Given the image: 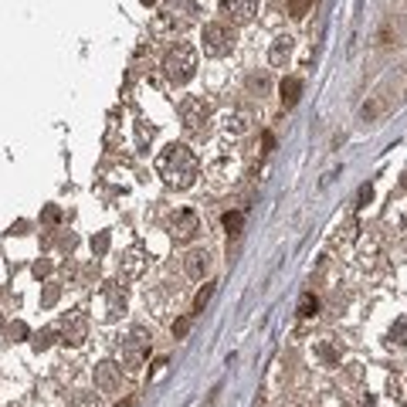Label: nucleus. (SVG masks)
I'll use <instances>...</instances> for the list:
<instances>
[{
	"label": "nucleus",
	"instance_id": "f257e3e1",
	"mask_svg": "<svg viewBox=\"0 0 407 407\" xmlns=\"http://www.w3.org/2000/svg\"><path fill=\"white\" fill-rule=\"evenodd\" d=\"M157 173L163 177L167 187H177V190H187L197 173H201V163L194 157V150L184 146V143H170L163 153L157 157Z\"/></svg>",
	"mask_w": 407,
	"mask_h": 407
},
{
	"label": "nucleus",
	"instance_id": "f03ea898",
	"mask_svg": "<svg viewBox=\"0 0 407 407\" xmlns=\"http://www.w3.org/2000/svg\"><path fill=\"white\" fill-rule=\"evenodd\" d=\"M197 72V51L194 45H173L163 58V75L173 82V85H187Z\"/></svg>",
	"mask_w": 407,
	"mask_h": 407
},
{
	"label": "nucleus",
	"instance_id": "7ed1b4c3",
	"mask_svg": "<svg viewBox=\"0 0 407 407\" xmlns=\"http://www.w3.org/2000/svg\"><path fill=\"white\" fill-rule=\"evenodd\" d=\"M201 45H203V55L224 58V55L235 48V31H231L228 24H221V21H211V24H203Z\"/></svg>",
	"mask_w": 407,
	"mask_h": 407
},
{
	"label": "nucleus",
	"instance_id": "20e7f679",
	"mask_svg": "<svg viewBox=\"0 0 407 407\" xmlns=\"http://www.w3.org/2000/svg\"><path fill=\"white\" fill-rule=\"evenodd\" d=\"M146 357H150V333L143 326H133L129 336L123 340V363L129 370H140Z\"/></svg>",
	"mask_w": 407,
	"mask_h": 407
},
{
	"label": "nucleus",
	"instance_id": "39448f33",
	"mask_svg": "<svg viewBox=\"0 0 407 407\" xmlns=\"http://www.w3.org/2000/svg\"><path fill=\"white\" fill-rule=\"evenodd\" d=\"M180 119H184V129L187 133H203V126L211 119V106L197 99V95H187L184 102H180Z\"/></svg>",
	"mask_w": 407,
	"mask_h": 407
},
{
	"label": "nucleus",
	"instance_id": "423d86ee",
	"mask_svg": "<svg viewBox=\"0 0 407 407\" xmlns=\"http://www.w3.org/2000/svg\"><path fill=\"white\" fill-rule=\"evenodd\" d=\"M201 231V218L194 214V211H177L170 218V235L177 241H190V238Z\"/></svg>",
	"mask_w": 407,
	"mask_h": 407
},
{
	"label": "nucleus",
	"instance_id": "0eeeda50",
	"mask_svg": "<svg viewBox=\"0 0 407 407\" xmlns=\"http://www.w3.org/2000/svg\"><path fill=\"white\" fill-rule=\"evenodd\" d=\"M85 336H89V319H85L82 309H72V313L65 316V343L82 346L85 343Z\"/></svg>",
	"mask_w": 407,
	"mask_h": 407
},
{
	"label": "nucleus",
	"instance_id": "6e6552de",
	"mask_svg": "<svg viewBox=\"0 0 407 407\" xmlns=\"http://www.w3.org/2000/svg\"><path fill=\"white\" fill-rule=\"evenodd\" d=\"M119 377H123V367H116V363H99L95 367V391L102 394H112L116 387H119Z\"/></svg>",
	"mask_w": 407,
	"mask_h": 407
},
{
	"label": "nucleus",
	"instance_id": "1a4fd4ad",
	"mask_svg": "<svg viewBox=\"0 0 407 407\" xmlns=\"http://www.w3.org/2000/svg\"><path fill=\"white\" fill-rule=\"evenodd\" d=\"M258 4H262V0H221V7L235 17V21H251V17L258 14Z\"/></svg>",
	"mask_w": 407,
	"mask_h": 407
},
{
	"label": "nucleus",
	"instance_id": "9d476101",
	"mask_svg": "<svg viewBox=\"0 0 407 407\" xmlns=\"http://www.w3.org/2000/svg\"><path fill=\"white\" fill-rule=\"evenodd\" d=\"M143 265H146V248H143V245H133V248L123 255V272L129 279H140Z\"/></svg>",
	"mask_w": 407,
	"mask_h": 407
},
{
	"label": "nucleus",
	"instance_id": "9b49d317",
	"mask_svg": "<svg viewBox=\"0 0 407 407\" xmlns=\"http://www.w3.org/2000/svg\"><path fill=\"white\" fill-rule=\"evenodd\" d=\"M184 268H187V275H190V279H203V275L211 272V255H207L203 248L190 251V255H187V262H184Z\"/></svg>",
	"mask_w": 407,
	"mask_h": 407
},
{
	"label": "nucleus",
	"instance_id": "f8f14e48",
	"mask_svg": "<svg viewBox=\"0 0 407 407\" xmlns=\"http://www.w3.org/2000/svg\"><path fill=\"white\" fill-rule=\"evenodd\" d=\"M126 313V292H123V285H109L106 289V316L109 319H116V316H123Z\"/></svg>",
	"mask_w": 407,
	"mask_h": 407
},
{
	"label": "nucleus",
	"instance_id": "ddd939ff",
	"mask_svg": "<svg viewBox=\"0 0 407 407\" xmlns=\"http://www.w3.org/2000/svg\"><path fill=\"white\" fill-rule=\"evenodd\" d=\"M299 95H302V82H299V79H285L282 82V106H285V109H292V106H296Z\"/></svg>",
	"mask_w": 407,
	"mask_h": 407
},
{
	"label": "nucleus",
	"instance_id": "4468645a",
	"mask_svg": "<svg viewBox=\"0 0 407 407\" xmlns=\"http://www.w3.org/2000/svg\"><path fill=\"white\" fill-rule=\"evenodd\" d=\"M289 55H292V38H279L275 45H272V65H285L289 62Z\"/></svg>",
	"mask_w": 407,
	"mask_h": 407
},
{
	"label": "nucleus",
	"instance_id": "2eb2a0df",
	"mask_svg": "<svg viewBox=\"0 0 407 407\" xmlns=\"http://www.w3.org/2000/svg\"><path fill=\"white\" fill-rule=\"evenodd\" d=\"M224 129H228V133H235V136H241V133L248 129V112H235V116H228Z\"/></svg>",
	"mask_w": 407,
	"mask_h": 407
},
{
	"label": "nucleus",
	"instance_id": "dca6fc26",
	"mask_svg": "<svg viewBox=\"0 0 407 407\" xmlns=\"http://www.w3.org/2000/svg\"><path fill=\"white\" fill-rule=\"evenodd\" d=\"M241 224H245V214L241 211H231V214H224V231L235 238V235H241Z\"/></svg>",
	"mask_w": 407,
	"mask_h": 407
},
{
	"label": "nucleus",
	"instance_id": "f3484780",
	"mask_svg": "<svg viewBox=\"0 0 407 407\" xmlns=\"http://www.w3.org/2000/svg\"><path fill=\"white\" fill-rule=\"evenodd\" d=\"M316 309H319V299H316V296L306 292V296L299 299V316H306V319H309V316H316Z\"/></svg>",
	"mask_w": 407,
	"mask_h": 407
},
{
	"label": "nucleus",
	"instance_id": "a211bd4d",
	"mask_svg": "<svg viewBox=\"0 0 407 407\" xmlns=\"http://www.w3.org/2000/svg\"><path fill=\"white\" fill-rule=\"evenodd\" d=\"M55 336H58V329H41V333L34 336V350H48V346L55 343Z\"/></svg>",
	"mask_w": 407,
	"mask_h": 407
},
{
	"label": "nucleus",
	"instance_id": "6ab92c4d",
	"mask_svg": "<svg viewBox=\"0 0 407 407\" xmlns=\"http://www.w3.org/2000/svg\"><path fill=\"white\" fill-rule=\"evenodd\" d=\"M72 407H102V401H99V394H75V401H72Z\"/></svg>",
	"mask_w": 407,
	"mask_h": 407
},
{
	"label": "nucleus",
	"instance_id": "aec40b11",
	"mask_svg": "<svg viewBox=\"0 0 407 407\" xmlns=\"http://www.w3.org/2000/svg\"><path fill=\"white\" fill-rule=\"evenodd\" d=\"M313 7V0H289V14L292 17H306Z\"/></svg>",
	"mask_w": 407,
	"mask_h": 407
},
{
	"label": "nucleus",
	"instance_id": "412c9836",
	"mask_svg": "<svg viewBox=\"0 0 407 407\" xmlns=\"http://www.w3.org/2000/svg\"><path fill=\"white\" fill-rule=\"evenodd\" d=\"M211 296H214V285H203L201 292H197V299H194V309H197V313H201L203 306H207V302H211Z\"/></svg>",
	"mask_w": 407,
	"mask_h": 407
},
{
	"label": "nucleus",
	"instance_id": "4be33fe9",
	"mask_svg": "<svg viewBox=\"0 0 407 407\" xmlns=\"http://www.w3.org/2000/svg\"><path fill=\"white\" fill-rule=\"evenodd\" d=\"M55 302H58V285L51 282V285L45 289V296H41V306H45V309H51Z\"/></svg>",
	"mask_w": 407,
	"mask_h": 407
},
{
	"label": "nucleus",
	"instance_id": "5701e85b",
	"mask_svg": "<svg viewBox=\"0 0 407 407\" xmlns=\"http://www.w3.org/2000/svg\"><path fill=\"white\" fill-rule=\"evenodd\" d=\"M187 333H190V316H184V319H177V323H173V336H177V340H184Z\"/></svg>",
	"mask_w": 407,
	"mask_h": 407
},
{
	"label": "nucleus",
	"instance_id": "b1692460",
	"mask_svg": "<svg viewBox=\"0 0 407 407\" xmlns=\"http://www.w3.org/2000/svg\"><path fill=\"white\" fill-rule=\"evenodd\" d=\"M92 251L95 255H106V251H109V235H106V231L99 238H92Z\"/></svg>",
	"mask_w": 407,
	"mask_h": 407
},
{
	"label": "nucleus",
	"instance_id": "393cba45",
	"mask_svg": "<svg viewBox=\"0 0 407 407\" xmlns=\"http://www.w3.org/2000/svg\"><path fill=\"white\" fill-rule=\"evenodd\" d=\"M248 89H255V92H268V79H265V75H251Z\"/></svg>",
	"mask_w": 407,
	"mask_h": 407
},
{
	"label": "nucleus",
	"instance_id": "a878e982",
	"mask_svg": "<svg viewBox=\"0 0 407 407\" xmlns=\"http://www.w3.org/2000/svg\"><path fill=\"white\" fill-rule=\"evenodd\" d=\"M397 343H407V323H397Z\"/></svg>",
	"mask_w": 407,
	"mask_h": 407
},
{
	"label": "nucleus",
	"instance_id": "bb28decb",
	"mask_svg": "<svg viewBox=\"0 0 407 407\" xmlns=\"http://www.w3.org/2000/svg\"><path fill=\"white\" fill-rule=\"evenodd\" d=\"M11 336H28V326H24V323H14V326H11Z\"/></svg>",
	"mask_w": 407,
	"mask_h": 407
},
{
	"label": "nucleus",
	"instance_id": "cd10ccee",
	"mask_svg": "<svg viewBox=\"0 0 407 407\" xmlns=\"http://www.w3.org/2000/svg\"><path fill=\"white\" fill-rule=\"evenodd\" d=\"M319 353H323V357H326V360H336V357H340V353H336V350H333V346H319Z\"/></svg>",
	"mask_w": 407,
	"mask_h": 407
},
{
	"label": "nucleus",
	"instance_id": "c85d7f7f",
	"mask_svg": "<svg viewBox=\"0 0 407 407\" xmlns=\"http://www.w3.org/2000/svg\"><path fill=\"white\" fill-rule=\"evenodd\" d=\"M45 221H58V207H48V211H45Z\"/></svg>",
	"mask_w": 407,
	"mask_h": 407
},
{
	"label": "nucleus",
	"instance_id": "c756f323",
	"mask_svg": "<svg viewBox=\"0 0 407 407\" xmlns=\"http://www.w3.org/2000/svg\"><path fill=\"white\" fill-rule=\"evenodd\" d=\"M404 187H407V173H404Z\"/></svg>",
	"mask_w": 407,
	"mask_h": 407
},
{
	"label": "nucleus",
	"instance_id": "7c9ffc66",
	"mask_svg": "<svg viewBox=\"0 0 407 407\" xmlns=\"http://www.w3.org/2000/svg\"><path fill=\"white\" fill-rule=\"evenodd\" d=\"M404 407H407V404H404Z\"/></svg>",
	"mask_w": 407,
	"mask_h": 407
}]
</instances>
